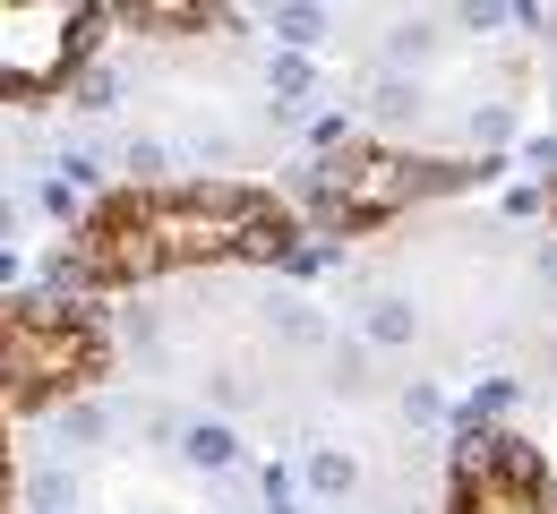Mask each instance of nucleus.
I'll use <instances>...</instances> for the list:
<instances>
[{
    "label": "nucleus",
    "instance_id": "nucleus-10",
    "mask_svg": "<svg viewBox=\"0 0 557 514\" xmlns=\"http://www.w3.org/2000/svg\"><path fill=\"white\" fill-rule=\"evenodd\" d=\"M275 335L300 343V352H318V343H326V317H318L309 300H275Z\"/></svg>",
    "mask_w": 557,
    "mask_h": 514
},
{
    "label": "nucleus",
    "instance_id": "nucleus-15",
    "mask_svg": "<svg viewBox=\"0 0 557 514\" xmlns=\"http://www.w3.org/2000/svg\"><path fill=\"white\" fill-rule=\"evenodd\" d=\"M207 394L223 403V412H240V403H249V377H240V368H214V377H207Z\"/></svg>",
    "mask_w": 557,
    "mask_h": 514
},
{
    "label": "nucleus",
    "instance_id": "nucleus-2",
    "mask_svg": "<svg viewBox=\"0 0 557 514\" xmlns=\"http://www.w3.org/2000/svg\"><path fill=\"white\" fill-rule=\"evenodd\" d=\"M95 368V335L70 300H17L0 317V394L9 403H44Z\"/></svg>",
    "mask_w": 557,
    "mask_h": 514
},
{
    "label": "nucleus",
    "instance_id": "nucleus-14",
    "mask_svg": "<svg viewBox=\"0 0 557 514\" xmlns=\"http://www.w3.org/2000/svg\"><path fill=\"white\" fill-rule=\"evenodd\" d=\"M121 103V70H86L77 77V112H112Z\"/></svg>",
    "mask_w": 557,
    "mask_h": 514
},
{
    "label": "nucleus",
    "instance_id": "nucleus-11",
    "mask_svg": "<svg viewBox=\"0 0 557 514\" xmlns=\"http://www.w3.org/2000/svg\"><path fill=\"white\" fill-rule=\"evenodd\" d=\"M26 506H35V514H70L77 506V480L61 472V463H44V472L26 480Z\"/></svg>",
    "mask_w": 557,
    "mask_h": 514
},
{
    "label": "nucleus",
    "instance_id": "nucleus-8",
    "mask_svg": "<svg viewBox=\"0 0 557 514\" xmlns=\"http://www.w3.org/2000/svg\"><path fill=\"white\" fill-rule=\"evenodd\" d=\"M412 335H420V309H412V300H395V292L369 300V343H386V352H395V343H412Z\"/></svg>",
    "mask_w": 557,
    "mask_h": 514
},
{
    "label": "nucleus",
    "instance_id": "nucleus-17",
    "mask_svg": "<svg viewBox=\"0 0 557 514\" xmlns=\"http://www.w3.org/2000/svg\"><path fill=\"white\" fill-rule=\"evenodd\" d=\"M44 215H61V223L77 215V189H70V180H44Z\"/></svg>",
    "mask_w": 557,
    "mask_h": 514
},
{
    "label": "nucleus",
    "instance_id": "nucleus-9",
    "mask_svg": "<svg viewBox=\"0 0 557 514\" xmlns=\"http://www.w3.org/2000/svg\"><path fill=\"white\" fill-rule=\"evenodd\" d=\"M267 26H275L283 52H309V43H326V9H267Z\"/></svg>",
    "mask_w": 557,
    "mask_h": 514
},
{
    "label": "nucleus",
    "instance_id": "nucleus-6",
    "mask_svg": "<svg viewBox=\"0 0 557 514\" xmlns=\"http://www.w3.org/2000/svg\"><path fill=\"white\" fill-rule=\"evenodd\" d=\"M121 26H154V35H189V26H214V9H189V0H146V9H112Z\"/></svg>",
    "mask_w": 557,
    "mask_h": 514
},
{
    "label": "nucleus",
    "instance_id": "nucleus-7",
    "mask_svg": "<svg viewBox=\"0 0 557 514\" xmlns=\"http://www.w3.org/2000/svg\"><path fill=\"white\" fill-rule=\"evenodd\" d=\"M181 454H189L198 472H232V454H240V438H232L223 421H189V429H181Z\"/></svg>",
    "mask_w": 557,
    "mask_h": 514
},
{
    "label": "nucleus",
    "instance_id": "nucleus-12",
    "mask_svg": "<svg viewBox=\"0 0 557 514\" xmlns=\"http://www.w3.org/2000/svg\"><path fill=\"white\" fill-rule=\"evenodd\" d=\"M351 480H360V472H351V454H335V446H318V454H309V489H318V498H344Z\"/></svg>",
    "mask_w": 557,
    "mask_h": 514
},
{
    "label": "nucleus",
    "instance_id": "nucleus-3",
    "mask_svg": "<svg viewBox=\"0 0 557 514\" xmlns=\"http://www.w3.org/2000/svg\"><path fill=\"white\" fill-rule=\"evenodd\" d=\"M86 26H103V9L77 0H0V86L9 95H52L86 52Z\"/></svg>",
    "mask_w": 557,
    "mask_h": 514
},
{
    "label": "nucleus",
    "instance_id": "nucleus-13",
    "mask_svg": "<svg viewBox=\"0 0 557 514\" xmlns=\"http://www.w3.org/2000/svg\"><path fill=\"white\" fill-rule=\"evenodd\" d=\"M103 429H112V412H103V403H61V438H70V446H95Z\"/></svg>",
    "mask_w": 557,
    "mask_h": 514
},
{
    "label": "nucleus",
    "instance_id": "nucleus-18",
    "mask_svg": "<svg viewBox=\"0 0 557 514\" xmlns=\"http://www.w3.org/2000/svg\"><path fill=\"white\" fill-rule=\"evenodd\" d=\"M404 412H412V421H437L446 403H437V386H412V394H404Z\"/></svg>",
    "mask_w": 557,
    "mask_h": 514
},
{
    "label": "nucleus",
    "instance_id": "nucleus-1",
    "mask_svg": "<svg viewBox=\"0 0 557 514\" xmlns=\"http://www.w3.org/2000/svg\"><path fill=\"white\" fill-rule=\"evenodd\" d=\"M455 180H481L472 163H412V154H386V147H344L326 154L318 172H309V198H318V215L326 223H386L404 215L412 198L429 189H455Z\"/></svg>",
    "mask_w": 557,
    "mask_h": 514
},
{
    "label": "nucleus",
    "instance_id": "nucleus-4",
    "mask_svg": "<svg viewBox=\"0 0 557 514\" xmlns=\"http://www.w3.org/2000/svg\"><path fill=\"white\" fill-rule=\"evenodd\" d=\"M240 206H249V189H163V198H138L154 266H214V258H232Z\"/></svg>",
    "mask_w": 557,
    "mask_h": 514
},
{
    "label": "nucleus",
    "instance_id": "nucleus-16",
    "mask_svg": "<svg viewBox=\"0 0 557 514\" xmlns=\"http://www.w3.org/2000/svg\"><path fill=\"white\" fill-rule=\"evenodd\" d=\"M395 61H429V26H420V17L395 26Z\"/></svg>",
    "mask_w": 557,
    "mask_h": 514
},
{
    "label": "nucleus",
    "instance_id": "nucleus-19",
    "mask_svg": "<svg viewBox=\"0 0 557 514\" xmlns=\"http://www.w3.org/2000/svg\"><path fill=\"white\" fill-rule=\"evenodd\" d=\"M9 231H17V206H9V198H0V249H9Z\"/></svg>",
    "mask_w": 557,
    "mask_h": 514
},
{
    "label": "nucleus",
    "instance_id": "nucleus-5",
    "mask_svg": "<svg viewBox=\"0 0 557 514\" xmlns=\"http://www.w3.org/2000/svg\"><path fill=\"white\" fill-rule=\"evenodd\" d=\"M455 514H557V498L541 489V472H532V454L523 446H506V463L463 489V506Z\"/></svg>",
    "mask_w": 557,
    "mask_h": 514
}]
</instances>
